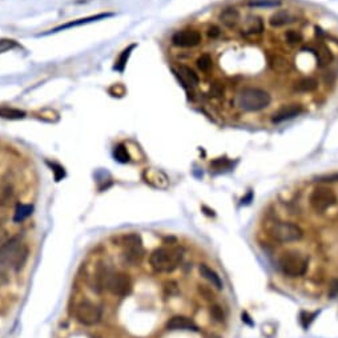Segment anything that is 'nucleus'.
Returning a JSON list of instances; mask_svg holds the SVG:
<instances>
[{"mask_svg":"<svg viewBox=\"0 0 338 338\" xmlns=\"http://www.w3.org/2000/svg\"><path fill=\"white\" fill-rule=\"evenodd\" d=\"M28 255V246L22 241L19 236H15L0 245V265L19 270L26 264Z\"/></svg>","mask_w":338,"mask_h":338,"instance_id":"obj_1","label":"nucleus"},{"mask_svg":"<svg viewBox=\"0 0 338 338\" xmlns=\"http://www.w3.org/2000/svg\"><path fill=\"white\" fill-rule=\"evenodd\" d=\"M95 286L93 289H107L112 294L125 297L132 290V282L128 274L120 272H110L107 269H99V272L95 276Z\"/></svg>","mask_w":338,"mask_h":338,"instance_id":"obj_2","label":"nucleus"},{"mask_svg":"<svg viewBox=\"0 0 338 338\" xmlns=\"http://www.w3.org/2000/svg\"><path fill=\"white\" fill-rule=\"evenodd\" d=\"M182 260V250L179 248H159L150 256L153 270L160 273L173 272Z\"/></svg>","mask_w":338,"mask_h":338,"instance_id":"obj_3","label":"nucleus"},{"mask_svg":"<svg viewBox=\"0 0 338 338\" xmlns=\"http://www.w3.org/2000/svg\"><path fill=\"white\" fill-rule=\"evenodd\" d=\"M270 95L260 88H246L236 96V105L246 112H259L270 104Z\"/></svg>","mask_w":338,"mask_h":338,"instance_id":"obj_4","label":"nucleus"},{"mask_svg":"<svg viewBox=\"0 0 338 338\" xmlns=\"http://www.w3.org/2000/svg\"><path fill=\"white\" fill-rule=\"evenodd\" d=\"M279 266L281 272L288 277H301L308 270V261L297 252H286L280 257Z\"/></svg>","mask_w":338,"mask_h":338,"instance_id":"obj_5","label":"nucleus"},{"mask_svg":"<svg viewBox=\"0 0 338 338\" xmlns=\"http://www.w3.org/2000/svg\"><path fill=\"white\" fill-rule=\"evenodd\" d=\"M75 317L81 325L93 326L101 320V309L93 302L84 300L80 301L75 308Z\"/></svg>","mask_w":338,"mask_h":338,"instance_id":"obj_6","label":"nucleus"},{"mask_svg":"<svg viewBox=\"0 0 338 338\" xmlns=\"http://www.w3.org/2000/svg\"><path fill=\"white\" fill-rule=\"evenodd\" d=\"M310 205L315 212H325L326 209L333 206L337 202V197L332 188L329 186H315L310 195Z\"/></svg>","mask_w":338,"mask_h":338,"instance_id":"obj_7","label":"nucleus"},{"mask_svg":"<svg viewBox=\"0 0 338 338\" xmlns=\"http://www.w3.org/2000/svg\"><path fill=\"white\" fill-rule=\"evenodd\" d=\"M124 261L131 265H137L144 257L143 241L139 235H130L124 237Z\"/></svg>","mask_w":338,"mask_h":338,"instance_id":"obj_8","label":"nucleus"},{"mask_svg":"<svg viewBox=\"0 0 338 338\" xmlns=\"http://www.w3.org/2000/svg\"><path fill=\"white\" fill-rule=\"evenodd\" d=\"M270 235L273 239L280 242H292L299 241L304 232L299 225L293 222H279L270 229Z\"/></svg>","mask_w":338,"mask_h":338,"instance_id":"obj_9","label":"nucleus"},{"mask_svg":"<svg viewBox=\"0 0 338 338\" xmlns=\"http://www.w3.org/2000/svg\"><path fill=\"white\" fill-rule=\"evenodd\" d=\"M201 43V33L196 30H182L172 36V44L181 48H191Z\"/></svg>","mask_w":338,"mask_h":338,"instance_id":"obj_10","label":"nucleus"},{"mask_svg":"<svg viewBox=\"0 0 338 338\" xmlns=\"http://www.w3.org/2000/svg\"><path fill=\"white\" fill-rule=\"evenodd\" d=\"M112 16H113V13H99V15H95V16L83 17V19L73 20V22H70V23H66V24H63V26H59V27H56V28H53V30L48 31V32L44 33V36H46V35H51V33L60 32V31H66V30H68V28H73V27L86 26V24H88V23L99 22V20L108 19V17H112Z\"/></svg>","mask_w":338,"mask_h":338,"instance_id":"obj_11","label":"nucleus"},{"mask_svg":"<svg viewBox=\"0 0 338 338\" xmlns=\"http://www.w3.org/2000/svg\"><path fill=\"white\" fill-rule=\"evenodd\" d=\"M166 329L168 330H197L195 322L192 320H189L188 317L184 315H175L172 319L166 322Z\"/></svg>","mask_w":338,"mask_h":338,"instance_id":"obj_12","label":"nucleus"},{"mask_svg":"<svg viewBox=\"0 0 338 338\" xmlns=\"http://www.w3.org/2000/svg\"><path fill=\"white\" fill-rule=\"evenodd\" d=\"M295 22V16L293 15L290 11L282 10V11H277L270 16L269 19V24L273 27V28H280V27L288 26L290 23H294Z\"/></svg>","mask_w":338,"mask_h":338,"instance_id":"obj_13","label":"nucleus"},{"mask_svg":"<svg viewBox=\"0 0 338 338\" xmlns=\"http://www.w3.org/2000/svg\"><path fill=\"white\" fill-rule=\"evenodd\" d=\"M302 108L301 105L299 104H292V105L284 107L281 110L279 111L277 113H274V116H273V123H282V121H285V120H290L293 117L299 116L300 113H301Z\"/></svg>","mask_w":338,"mask_h":338,"instance_id":"obj_14","label":"nucleus"},{"mask_svg":"<svg viewBox=\"0 0 338 338\" xmlns=\"http://www.w3.org/2000/svg\"><path fill=\"white\" fill-rule=\"evenodd\" d=\"M220 22L228 28H235L240 22V13L235 7H228L225 10H222L219 16Z\"/></svg>","mask_w":338,"mask_h":338,"instance_id":"obj_15","label":"nucleus"},{"mask_svg":"<svg viewBox=\"0 0 338 338\" xmlns=\"http://www.w3.org/2000/svg\"><path fill=\"white\" fill-rule=\"evenodd\" d=\"M262 31H264V23L259 16H249L242 27L244 35H260Z\"/></svg>","mask_w":338,"mask_h":338,"instance_id":"obj_16","label":"nucleus"},{"mask_svg":"<svg viewBox=\"0 0 338 338\" xmlns=\"http://www.w3.org/2000/svg\"><path fill=\"white\" fill-rule=\"evenodd\" d=\"M199 272L209 284H212V286H215L216 289H222L221 279H220V276L217 274L212 268H209L205 264H201V265L199 266Z\"/></svg>","mask_w":338,"mask_h":338,"instance_id":"obj_17","label":"nucleus"},{"mask_svg":"<svg viewBox=\"0 0 338 338\" xmlns=\"http://www.w3.org/2000/svg\"><path fill=\"white\" fill-rule=\"evenodd\" d=\"M317 87H319L317 80L313 79V77H304V79L295 81L294 90L297 91V92L306 93V92H313L314 90H317Z\"/></svg>","mask_w":338,"mask_h":338,"instance_id":"obj_18","label":"nucleus"},{"mask_svg":"<svg viewBox=\"0 0 338 338\" xmlns=\"http://www.w3.org/2000/svg\"><path fill=\"white\" fill-rule=\"evenodd\" d=\"M179 71L180 75H181V79L184 80V83L189 84V86H197V84H199V75H197L191 67L180 66Z\"/></svg>","mask_w":338,"mask_h":338,"instance_id":"obj_19","label":"nucleus"},{"mask_svg":"<svg viewBox=\"0 0 338 338\" xmlns=\"http://www.w3.org/2000/svg\"><path fill=\"white\" fill-rule=\"evenodd\" d=\"M315 56H317V61H319L320 67H326L332 63L333 53L326 46H320L315 50Z\"/></svg>","mask_w":338,"mask_h":338,"instance_id":"obj_20","label":"nucleus"},{"mask_svg":"<svg viewBox=\"0 0 338 338\" xmlns=\"http://www.w3.org/2000/svg\"><path fill=\"white\" fill-rule=\"evenodd\" d=\"M269 64L272 67L273 70L277 71V72H288L290 70V66H289V61L284 57L279 56V55H274L269 59Z\"/></svg>","mask_w":338,"mask_h":338,"instance_id":"obj_21","label":"nucleus"},{"mask_svg":"<svg viewBox=\"0 0 338 338\" xmlns=\"http://www.w3.org/2000/svg\"><path fill=\"white\" fill-rule=\"evenodd\" d=\"M26 116V112L20 110H15V108H8V107H2L0 108V117L10 120H19L23 119Z\"/></svg>","mask_w":338,"mask_h":338,"instance_id":"obj_22","label":"nucleus"},{"mask_svg":"<svg viewBox=\"0 0 338 338\" xmlns=\"http://www.w3.org/2000/svg\"><path fill=\"white\" fill-rule=\"evenodd\" d=\"M135 47H136V44H132V46L128 47L126 50L123 51V53H121L119 59L116 60V64L113 66V70L119 71V72H123L124 68H125L126 66V61H128V59H130L131 56V52H132V50Z\"/></svg>","mask_w":338,"mask_h":338,"instance_id":"obj_23","label":"nucleus"},{"mask_svg":"<svg viewBox=\"0 0 338 338\" xmlns=\"http://www.w3.org/2000/svg\"><path fill=\"white\" fill-rule=\"evenodd\" d=\"M32 205H26V204H19L16 206V210H15V216H13V221L20 222L26 220L28 216L32 215Z\"/></svg>","mask_w":338,"mask_h":338,"instance_id":"obj_24","label":"nucleus"},{"mask_svg":"<svg viewBox=\"0 0 338 338\" xmlns=\"http://www.w3.org/2000/svg\"><path fill=\"white\" fill-rule=\"evenodd\" d=\"M248 4L255 8H273L281 4V0H249Z\"/></svg>","mask_w":338,"mask_h":338,"instance_id":"obj_25","label":"nucleus"},{"mask_svg":"<svg viewBox=\"0 0 338 338\" xmlns=\"http://www.w3.org/2000/svg\"><path fill=\"white\" fill-rule=\"evenodd\" d=\"M113 156H115V159L119 161V163H128L131 160V156L130 153H128V151H126V148L124 145H117L115 146V151H113Z\"/></svg>","mask_w":338,"mask_h":338,"instance_id":"obj_26","label":"nucleus"},{"mask_svg":"<svg viewBox=\"0 0 338 338\" xmlns=\"http://www.w3.org/2000/svg\"><path fill=\"white\" fill-rule=\"evenodd\" d=\"M196 64H197V67H199L200 71H202V72H208V71L210 70L213 66L212 57H210V55H208V53H202L201 56L197 59Z\"/></svg>","mask_w":338,"mask_h":338,"instance_id":"obj_27","label":"nucleus"},{"mask_svg":"<svg viewBox=\"0 0 338 338\" xmlns=\"http://www.w3.org/2000/svg\"><path fill=\"white\" fill-rule=\"evenodd\" d=\"M285 40L288 41V44L290 46H297L302 41V35L300 32H297L295 30H289L285 33Z\"/></svg>","mask_w":338,"mask_h":338,"instance_id":"obj_28","label":"nucleus"},{"mask_svg":"<svg viewBox=\"0 0 338 338\" xmlns=\"http://www.w3.org/2000/svg\"><path fill=\"white\" fill-rule=\"evenodd\" d=\"M224 84L220 83V81H216L210 86V90H209V93H210V96L212 97H221L224 95Z\"/></svg>","mask_w":338,"mask_h":338,"instance_id":"obj_29","label":"nucleus"},{"mask_svg":"<svg viewBox=\"0 0 338 338\" xmlns=\"http://www.w3.org/2000/svg\"><path fill=\"white\" fill-rule=\"evenodd\" d=\"M210 314H212V317L216 321H224V313H222V309L220 306H212L210 308Z\"/></svg>","mask_w":338,"mask_h":338,"instance_id":"obj_30","label":"nucleus"},{"mask_svg":"<svg viewBox=\"0 0 338 338\" xmlns=\"http://www.w3.org/2000/svg\"><path fill=\"white\" fill-rule=\"evenodd\" d=\"M12 47H16V43L13 40H0V52L10 50Z\"/></svg>","mask_w":338,"mask_h":338,"instance_id":"obj_31","label":"nucleus"},{"mask_svg":"<svg viewBox=\"0 0 338 338\" xmlns=\"http://www.w3.org/2000/svg\"><path fill=\"white\" fill-rule=\"evenodd\" d=\"M220 35H221V30H220V27L210 26L208 28V36L210 37V39H217Z\"/></svg>","mask_w":338,"mask_h":338,"instance_id":"obj_32","label":"nucleus"},{"mask_svg":"<svg viewBox=\"0 0 338 338\" xmlns=\"http://www.w3.org/2000/svg\"><path fill=\"white\" fill-rule=\"evenodd\" d=\"M229 164L230 163H229L228 160L224 157V159H219V160H216V161H213L212 165L215 166L216 169H222V168H226V166H229Z\"/></svg>","mask_w":338,"mask_h":338,"instance_id":"obj_33","label":"nucleus"},{"mask_svg":"<svg viewBox=\"0 0 338 338\" xmlns=\"http://www.w3.org/2000/svg\"><path fill=\"white\" fill-rule=\"evenodd\" d=\"M335 180H338V175L329 176V177H322L321 181H335Z\"/></svg>","mask_w":338,"mask_h":338,"instance_id":"obj_34","label":"nucleus"},{"mask_svg":"<svg viewBox=\"0 0 338 338\" xmlns=\"http://www.w3.org/2000/svg\"><path fill=\"white\" fill-rule=\"evenodd\" d=\"M4 282H7V277H6V274H4V273L0 272V285H2V284H4Z\"/></svg>","mask_w":338,"mask_h":338,"instance_id":"obj_35","label":"nucleus"},{"mask_svg":"<svg viewBox=\"0 0 338 338\" xmlns=\"http://www.w3.org/2000/svg\"><path fill=\"white\" fill-rule=\"evenodd\" d=\"M4 239V230L2 228H0V241Z\"/></svg>","mask_w":338,"mask_h":338,"instance_id":"obj_36","label":"nucleus"},{"mask_svg":"<svg viewBox=\"0 0 338 338\" xmlns=\"http://www.w3.org/2000/svg\"><path fill=\"white\" fill-rule=\"evenodd\" d=\"M337 290H338V285H337Z\"/></svg>","mask_w":338,"mask_h":338,"instance_id":"obj_37","label":"nucleus"}]
</instances>
